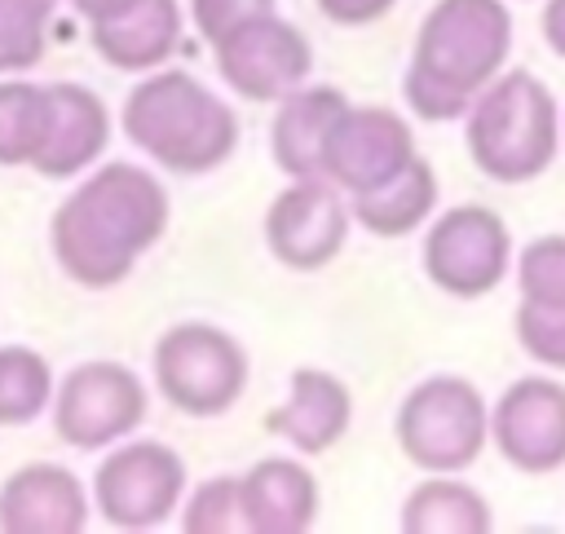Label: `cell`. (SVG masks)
<instances>
[{
    "mask_svg": "<svg viewBox=\"0 0 565 534\" xmlns=\"http://www.w3.org/2000/svg\"><path fill=\"white\" fill-rule=\"evenodd\" d=\"M53 119L49 84L0 79V168H31Z\"/></svg>",
    "mask_w": 565,
    "mask_h": 534,
    "instance_id": "7402d4cb",
    "label": "cell"
},
{
    "mask_svg": "<svg viewBox=\"0 0 565 534\" xmlns=\"http://www.w3.org/2000/svg\"><path fill=\"white\" fill-rule=\"evenodd\" d=\"M212 53H216V71L230 84V93H238L256 106L287 97L313 71L309 35L278 13H265V18L234 26L225 40L212 44Z\"/></svg>",
    "mask_w": 565,
    "mask_h": 534,
    "instance_id": "8fae6325",
    "label": "cell"
},
{
    "mask_svg": "<svg viewBox=\"0 0 565 534\" xmlns=\"http://www.w3.org/2000/svg\"><path fill=\"white\" fill-rule=\"evenodd\" d=\"M53 406V371L26 344H0V424L22 428Z\"/></svg>",
    "mask_w": 565,
    "mask_h": 534,
    "instance_id": "603a6c76",
    "label": "cell"
},
{
    "mask_svg": "<svg viewBox=\"0 0 565 534\" xmlns=\"http://www.w3.org/2000/svg\"><path fill=\"white\" fill-rule=\"evenodd\" d=\"M468 159L499 185L543 177L565 141L561 106L534 71H499L463 115Z\"/></svg>",
    "mask_w": 565,
    "mask_h": 534,
    "instance_id": "277c9868",
    "label": "cell"
},
{
    "mask_svg": "<svg viewBox=\"0 0 565 534\" xmlns=\"http://www.w3.org/2000/svg\"><path fill=\"white\" fill-rule=\"evenodd\" d=\"M185 31V13L177 0H137L115 18L88 22V40L102 62L115 71H159Z\"/></svg>",
    "mask_w": 565,
    "mask_h": 534,
    "instance_id": "d6986e66",
    "label": "cell"
},
{
    "mask_svg": "<svg viewBox=\"0 0 565 534\" xmlns=\"http://www.w3.org/2000/svg\"><path fill=\"white\" fill-rule=\"evenodd\" d=\"M163 402L190 419H216L247 393V349L212 322H177L159 335L150 357Z\"/></svg>",
    "mask_w": 565,
    "mask_h": 534,
    "instance_id": "8992f818",
    "label": "cell"
},
{
    "mask_svg": "<svg viewBox=\"0 0 565 534\" xmlns=\"http://www.w3.org/2000/svg\"><path fill=\"white\" fill-rule=\"evenodd\" d=\"M349 424H353V393L340 375H331L322 366H296L287 402L274 406L265 419V428L274 437H282L305 459L335 450L344 441Z\"/></svg>",
    "mask_w": 565,
    "mask_h": 534,
    "instance_id": "9a60e30c",
    "label": "cell"
},
{
    "mask_svg": "<svg viewBox=\"0 0 565 534\" xmlns=\"http://www.w3.org/2000/svg\"><path fill=\"white\" fill-rule=\"evenodd\" d=\"M512 53V13L503 0H433L424 13L402 97L424 124L463 119L472 97L503 71Z\"/></svg>",
    "mask_w": 565,
    "mask_h": 534,
    "instance_id": "7a4b0ae2",
    "label": "cell"
},
{
    "mask_svg": "<svg viewBox=\"0 0 565 534\" xmlns=\"http://www.w3.org/2000/svg\"><path fill=\"white\" fill-rule=\"evenodd\" d=\"M490 441L525 477L565 468V384L552 375L512 380L490 406Z\"/></svg>",
    "mask_w": 565,
    "mask_h": 534,
    "instance_id": "7c38bea8",
    "label": "cell"
},
{
    "mask_svg": "<svg viewBox=\"0 0 565 534\" xmlns=\"http://www.w3.org/2000/svg\"><path fill=\"white\" fill-rule=\"evenodd\" d=\"M274 119H269V159L278 163V172L287 177H322V150L327 137L335 128V119L344 115L349 97L335 84H300L287 97L274 102Z\"/></svg>",
    "mask_w": 565,
    "mask_h": 534,
    "instance_id": "ac0fdd59",
    "label": "cell"
},
{
    "mask_svg": "<svg viewBox=\"0 0 565 534\" xmlns=\"http://www.w3.org/2000/svg\"><path fill=\"white\" fill-rule=\"evenodd\" d=\"M313 4L331 26H371V22L388 18V9L397 0H313Z\"/></svg>",
    "mask_w": 565,
    "mask_h": 534,
    "instance_id": "f1b7e54d",
    "label": "cell"
},
{
    "mask_svg": "<svg viewBox=\"0 0 565 534\" xmlns=\"http://www.w3.org/2000/svg\"><path fill=\"white\" fill-rule=\"evenodd\" d=\"M419 265H424V274L437 291H446L455 300H481L508 278L512 229L486 203L446 207L424 229Z\"/></svg>",
    "mask_w": 565,
    "mask_h": 534,
    "instance_id": "52a82bcc",
    "label": "cell"
},
{
    "mask_svg": "<svg viewBox=\"0 0 565 534\" xmlns=\"http://www.w3.org/2000/svg\"><path fill=\"white\" fill-rule=\"evenodd\" d=\"M168 216V190L150 168L124 159L102 163L57 203L49 221L53 260L71 282L88 291L119 287L163 238Z\"/></svg>",
    "mask_w": 565,
    "mask_h": 534,
    "instance_id": "6da1fadb",
    "label": "cell"
},
{
    "mask_svg": "<svg viewBox=\"0 0 565 534\" xmlns=\"http://www.w3.org/2000/svg\"><path fill=\"white\" fill-rule=\"evenodd\" d=\"M128 4H137V0H71V9H75L84 22H102V18H115V13H124Z\"/></svg>",
    "mask_w": 565,
    "mask_h": 534,
    "instance_id": "4dcf8cb0",
    "label": "cell"
},
{
    "mask_svg": "<svg viewBox=\"0 0 565 534\" xmlns=\"http://www.w3.org/2000/svg\"><path fill=\"white\" fill-rule=\"evenodd\" d=\"M402 534H486L494 530V512L481 490L459 481V472H428L397 512Z\"/></svg>",
    "mask_w": 565,
    "mask_h": 534,
    "instance_id": "44dd1931",
    "label": "cell"
},
{
    "mask_svg": "<svg viewBox=\"0 0 565 534\" xmlns=\"http://www.w3.org/2000/svg\"><path fill=\"white\" fill-rule=\"evenodd\" d=\"M437 172L424 154H415L393 181L366 190V194H353L349 199V212H353V225H362L366 234L375 238H406L415 229H424V221L437 212Z\"/></svg>",
    "mask_w": 565,
    "mask_h": 534,
    "instance_id": "ffe728a7",
    "label": "cell"
},
{
    "mask_svg": "<svg viewBox=\"0 0 565 534\" xmlns=\"http://www.w3.org/2000/svg\"><path fill=\"white\" fill-rule=\"evenodd\" d=\"M265 13H278V0H190V22L207 49L216 40H225L234 26L265 18Z\"/></svg>",
    "mask_w": 565,
    "mask_h": 534,
    "instance_id": "83f0119b",
    "label": "cell"
},
{
    "mask_svg": "<svg viewBox=\"0 0 565 534\" xmlns=\"http://www.w3.org/2000/svg\"><path fill=\"white\" fill-rule=\"evenodd\" d=\"M243 503V534H305L322 512L318 477L296 455L256 459L238 477Z\"/></svg>",
    "mask_w": 565,
    "mask_h": 534,
    "instance_id": "5bb4252c",
    "label": "cell"
},
{
    "mask_svg": "<svg viewBox=\"0 0 565 534\" xmlns=\"http://www.w3.org/2000/svg\"><path fill=\"white\" fill-rule=\"evenodd\" d=\"M415 132L411 124L388 106H344L335 119L327 150H322V177L335 181L349 199L366 194L384 181H393L415 159Z\"/></svg>",
    "mask_w": 565,
    "mask_h": 534,
    "instance_id": "4fadbf2b",
    "label": "cell"
},
{
    "mask_svg": "<svg viewBox=\"0 0 565 534\" xmlns=\"http://www.w3.org/2000/svg\"><path fill=\"white\" fill-rule=\"evenodd\" d=\"M185 459L163 441H115L93 472V503L115 530H154L185 499Z\"/></svg>",
    "mask_w": 565,
    "mask_h": 534,
    "instance_id": "9c48e42d",
    "label": "cell"
},
{
    "mask_svg": "<svg viewBox=\"0 0 565 534\" xmlns=\"http://www.w3.org/2000/svg\"><path fill=\"white\" fill-rule=\"evenodd\" d=\"M181 530L185 534H243V503H238V477H207L199 481L181 503Z\"/></svg>",
    "mask_w": 565,
    "mask_h": 534,
    "instance_id": "d4e9b609",
    "label": "cell"
},
{
    "mask_svg": "<svg viewBox=\"0 0 565 534\" xmlns=\"http://www.w3.org/2000/svg\"><path fill=\"white\" fill-rule=\"evenodd\" d=\"M124 137L177 177H203L238 150V115L199 75L159 66L124 97Z\"/></svg>",
    "mask_w": 565,
    "mask_h": 534,
    "instance_id": "3957f363",
    "label": "cell"
},
{
    "mask_svg": "<svg viewBox=\"0 0 565 534\" xmlns=\"http://www.w3.org/2000/svg\"><path fill=\"white\" fill-rule=\"evenodd\" d=\"M539 26H543V40H547V49H552V53L565 62V0H543Z\"/></svg>",
    "mask_w": 565,
    "mask_h": 534,
    "instance_id": "f546056e",
    "label": "cell"
},
{
    "mask_svg": "<svg viewBox=\"0 0 565 534\" xmlns=\"http://www.w3.org/2000/svg\"><path fill=\"white\" fill-rule=\"evenodd\" d=\"M516 344L547 371H565V305H530L521 300L512 313Z\"/></svg>",
    "mask_w": 565,
    "mask_h": 534,
    "instance_id": "4316f807",
    "label": "cell"
},
{
    "mask_svg": "<svg viewBox=\"0 0 565 534\" xmlns=\"http://www.w3.org/2000/svg\"><path fill=\"white\" fill-rule=\"evenodd\" d=\"M561 128H565V124H561Z\"/></svg>",
    "mask_w": 565,
    "mask_h": 534,
    "instance_id": "1f68e13d",
    "label": "cell"
},
{
    "mask_svg": "<svg viewBox=\"0 0 565 534\" xmlns=\"http://www.w3.org/2000/svg\"><path fill=\"white\" fill-rule=\"evenodd\" d=\"M49 97H53V119H49L44 150L35 154L31 168L49 181H66L75 172H88L102 159L110 141V110L93 88L71 79L49 84Z\"/></svg>",
    "mask_w": 565,
    "mask_h": 534,
    "instance_id": "e0dca14e",
    "label": "cell"
},
{
    "mask_svg": "<svg viewBox=\"0 0 565 534\" xmlns=\"http://www.w3.org/2000/svg\"><path fill=\"white\" fill-rule=\"evenodd\" d=\"M393 437L419 472H463L490 446V402L463 375H428L402 397Z\"/></svg>",
    "mask_w": 565,
    "mask_h": 534,
    "instance_id": "5b68a950",
    "label": "cell"
},
{
    "mask_svg": "<svg viewBox=\"0 0 565 534\" xmlns=\"http://www.w3.org/2000/svg\"><path fill=\"white\" fill-rule=\"evenodd\" d=\"M146 384L124 362H79L53 388V432L71 450H110L146 419Z\"/></svg>",
    "mask_w": 565,
    "mask_h": 534,
    "instance_id": "ba28073f",
    "label": "cell"
},
{
    "mask_svg": "<svg viewBox=\"0 0 565 534\" xmlns=\"http://www.w3.org/2000/svg\"><path fill=\"white\" fill-rule=\"evenodd\" d=\"M88 490L62 463H26L0 485V534H79Z\"/></svg>",
    "mask_w": 565,
    "mask_h": 534,
    "instance_id": "2e32d148",
    "label": "cell"
},
{
    "mask_svg": "<svg viewBox=\"0 0 565 534\" xmlns=\"http://www.w3.org/2000/svg\"><path fill=\"white\" fill-rule=\"evenodd\" d=\"M57 0H0V75L31 71L44 57Z\"/></svg>",
    "mask_w": 565,
    "mask_h": 534,
    "instance_id": "cb8c5ba5",
    "label": "cell"
},
{
    "mask_svg": "<svg viewBox=\"0 0 565 534\" xmlns=\"http://www.w3.org/2000/svg\"><path fill=\"white\" fill-rule=\"evenodd\" d=\"M516 291L530 305H565V234H539L521 247Z\"/></svg>",
    "mask_w": 565,
    "mask_h": 534,
    "instance_id": "484cf974",
    "label": "cell"
},
{
    "mask_svg": "<svg viewBox=\"0 0 565 534\" xmlns=\"http://www.w3.org/2000/svg\"><path fill=\"white\" fill-rule=\"evenodd\" d=\"M349 199L327 177H291L265 207V247L282 269H327L349 243Z\"/></svg>",
    "mask_w": 565,
    "mask_h": 534,
    "instance_id": "30bf717a",
    "label": "cell"
}]
</instances>
